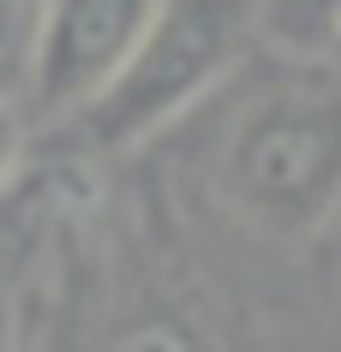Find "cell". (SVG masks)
<instances>
[{"label":"cell","instance_id":"obj_10","mask_svg":"<svg viewBox=\"0 0 341 352\" xmlns=\"http://www.w3.org/2000/svg\"><path fill=\"white\" fill-rule=\"evenodd\" d=\"M335 42H341V36H335Z\"/></svg>","mask_w":341,"mask_h":352},{"label":"cell","instance_id":"obj_5","mask_svg":"<svg viewBox=\"0 0 341 352\" xmlns=\"http://www.w3.org/2000/svg\"><path fill=\"white\" fill-rule=\"evenodd\" d=\"M102 352H204V340L168 311H150V316H132V322H120L114 340Z\"/></svg>","mask_w":341,"mask_h":352},{"label":"cell","instance_id":"obj_1","mask_svg":"<svg viewBox=\"0 0 341 352\" xmlns=\"http://www.w3.org/2000/svg\"><path fill=\"white\" fill-rule=\"evenodd\" d=\"M216 191L234 215L276 239L318 233L341 209V84H269L227 120Z\"/></svg>","mask_w":341,"mask_h":352},{"label":"cell","instance_id":"obj_7","mask_svg":"<svg viewBox=\"0 0 341 352\" xmlns=\"http://www.w3.org/2000/svg\"><path fill=\"white\" fill-rule=\"evenodd\" d=\"M12 66L24 72V36H19V19L0 12V90H6V72H12Z\"/></svg>","mask_w":341,"mask_h":352},{"label":"cell","instance_id":"obj_9","mask_svg":"<svg viewBox=\"0 0 341 352\" xmlns=\"http://www.w3.org/2000/svg\"><path fill=\"white\" fill-rule=\"evenodd\" d=\"M19 6H37V0H0V12H19Z\"/></svg>","mask_w":341,"mask_h":352},{"label":"cell","instance_id":"obj_3","mask_svg":"<svg viewBox=\"0 0 341 352\" xmlns=\"http://www.w3.org/2000/svg\"><path fill=\"white\" fill-rule=\"evenodd\" d=\"M162 0H37L24 24V96L37 113H84L114 84Z\"/></svg>","mask_w":341,"mask_h":352},{"label":"cell","instance_id":"obj_2","mask_svg":"<svg viewBox=\"0 0 341 352\" xmlns=\"http://www.w3.org/2000/svg\"><path fill=\"white\" fill-rule=\"evenodd\" d=\"M251 36L258 0H162L114 84L78 120L102 149L150 144L240 66Z\"/></svg>","mask_w":341,"mask_h":352},{"label":"cell","instance_id":"obj_6","mask_svg":"<svg viewBox=\"0 0 341 352\" xmlns=\"http://www.w3.org/2000/svg\"><path fill=\"white\" fill-rule=\"evenodd\" d=\"M24 167V113H19V102L0 90V186L12 179Z\"/></svg>","mask_w":341,"mask_h":352},{"label":"cell","instance_id":"obj_4","mask_svg":"<svg viewBox=\"0 0 341 352\" xmlns=\"http://www.w3.org/2000/svg\"><path fill=\"white\" fill-rule=\"evenodd\" d=\"M258 24L293 48H323L341 36V0H258Z\"/></svg>","mask_w":341,"mask_h":352},{"label":"cell","instance_id":"obj_8","mask_svg":"<svg viewBox=\"0 0 341 352\" xmlns=\"http://www.w3.org/2000/svg\"><path fill=\"white\" fill-rule=\"evenodd\" d=\"M0 352H19V293L0 275Z\"/></svg>","mask_w":341,"mask_h":352}]
</instances>
